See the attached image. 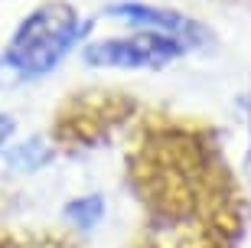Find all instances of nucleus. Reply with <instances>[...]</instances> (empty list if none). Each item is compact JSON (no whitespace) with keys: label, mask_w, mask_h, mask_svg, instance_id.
Listing matches in <instances>:
<instances>
[{"label":"nucleus","mask_w":251,"mask_h":248,"mask_svg":"<svg viewBox=\"0 0 251 248\" xmlns=\"http://www.w3.org/2000/svg\"><path fill=\"white\" fill-rule=\"evenodd\" d=\"M85 33H88V23L72 3L49 0L43 7H33L13 27L7 46L0 53V69H7L23 82L46 79L75 49H82Z\"/></svg>","instance_id":"f257e3e1"},{"label":"nucleus","mask_w":251,"mask_h":248,"mask_svg":"<svg viewBox=\"0 0 251 248\" xmlns=\"http://www.w3.org/2000/svg\"><path fill=\"white\" fill-rule=\"evenodd\" d=\"M82 62L88 69L108 72H144V69H167L189 53L183 43L147 29H130L124 36H98L82 43Z\"/></svg>","instance_id":"f03ea898"},{"label":"nucleus","mask_w":251,"mask_h":248,"mask_svg":"<svg viewBox=\"0 0 251 248\" xmlns=\"http://www.w3.org/2000/svg\"><path fill=\"white\" fill-rule=\"evenodd\" d=\"M104 17L118 20L130 29H147V33L170 36L183 43L189 53L212 43V33L205 23H199L196 17H189L176 7H163V3H150V0H118L111 7H104Z\"/></svg>","instance_id":"7ed1b4c3"},{"label":"nucleus","mask_w":251,"mask_h":248,"mask_svg":"<svg viewBox=\"0 0 251 248\" xmlns=\"http://www.w3.org/2000/svg\"><path fill=\"white\" fill-rule=\"evenodd\" d=\"M3 164H7L10 173H39V170H46L49 164H52V157H56V150H52V144L43 138H23V140H13L7 150H3Z\"/></svg>","instance_id":"20e7f679"},{"label":"nucleus","mask_w":251,"mask_h":248,"mask_svg":"<svg viewBox=\"0 0 251 248\" xmlns=\"http://www.w3.org/2000/svg\"><path fill=\"white\" fill-rule=\"evenodd\" d=\"M108 216V202H104L101 193H85V196H75L62 206V219L78 232H92L98 229Z\"/></svg>","instance_id":"39448f33"},{"label":"nucleus","mask_w":251,"mask_h":248,"mask_svg":"<svg viewBox=\"0 0 251 248\" xmlns=\"http://www.w3.org/2000/svg\"><path fill=\"white\" fill-rule=\"evenodd\" d=\"M17 114L13 111H0V154L13 144V138H17Z\"/></svg>","instance_id":"423d86ee"}]
</instances>
